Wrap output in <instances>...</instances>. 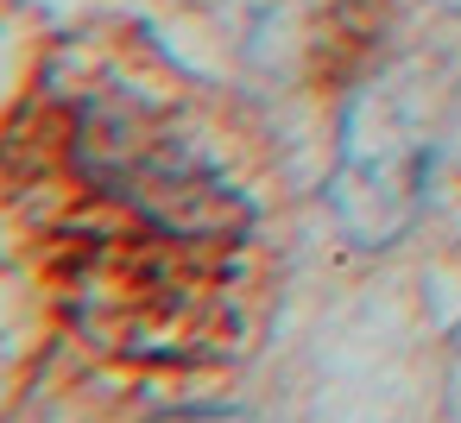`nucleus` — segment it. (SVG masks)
<instances>
[{
  "mask_svg": "<svg viewBox=\"0 0 461 423\" xmlns=\"http://www.w3.org/2000/svg\"><path fill=\"white\" fill-rule=\"evenodd\" d=\"M429 158H436V146H429L417 108L398 89H366L341 127V158H335V184H329V209H335L341 234L360 247L398 240L423 209Z\"/></svg>",
  "mask_w": 461,
  "mask_h": 423,
  "instance_id": "f03ea898",
  "label": "nucleus"
},
{
  "mask_svg": "<svg viewBox=\"0 0 461 423\" xmlns=\"http://www.w3.org/2000/svg\"><path fill=\"white\" fill-rule=\"evenodd\" d=\"M77 165H83V177L108 202H121L152 234L228 240V234H240L253 221V209L209 171V158L190 140H177L158 121L121 114V108L83 114V127H77Z\"/></svg>",
  "mask_w": 461,
  "mask_h": 423,
  "instance_id": "f257e3e1",
  "label": "nucleus"
},
{
  "mask_svg": "<svg viewBox=\"0 0 461 423\" xmlns=\"http://www.w3.org/2000/svg\"><path fill=\"white\" fill-rule=\"evenodd\" d=\"M158 423H247L240 410H177V417H158Z\"/></svg>",
  "mask_w": 461,
  "mask_h": 423,
  "instance_id": "7ed1b4c3",
  "label": "nucleus"
}]
</instances>
